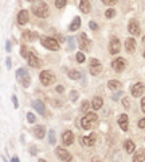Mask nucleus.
Returning a JSON list of instances; mask_svg holds the SVG:
<instances>
[{"label":"nucleus","mask_w":145,"mask_h":162,"mask_svg":"<svg viewBox=\"0 0 145 162\" xmlns=\"http://www.w3.org/2000/svg\"><path fill=\"white\" fill-rule=\"evenodd\" d=\"M39 38V35L36 34V33H34V31H24L23 33V39L24 40H28V42H31V40H35V39H38Z\"/></svg>","instance_id":"nucleus-20"},{"label":"nucleus","mask_w":145,"mask_h":162,"mask_svg":"<svg viewBox=\"0 0 145 162\" xmlns=\"http://www.w3.org/2000/svg\"><path fill=\"white\" fill-rule=\"evenodd\" d=\"M103 4H106V6H113V4L117 3V0H101Z\"/></svg>","instance_id":"nucleus-40"},{"label":"nucleus","mask_w":145,"mask_h":162,"mask_svg":"<svg viewBox=\"0 0 145 162\" xmlns=\"http://www.w3.org/2000/svg\"><path fill=\"white\" fill-rule=\"evenodd\" d=\"M32 107L35 108L36 112H39L40 115H46V108H44L43 101H40V100H34V101H32Z\"/></svg>","instance_id":"nucleus-14"},{"label":"nucleus","mask_w":145,"mask_h":162,"mask_svg":"<svg viewBox=\"0 0 145 162\" xmlns=\"http://www.w3.org/2000/svg\"><path fill=\"white\" fill-rule=\"evenodd\" d=\"M121 94H122L121 92H117V93H116V94H114V96H113L112 99H113V100L116 101V100H118V99H120V96H121Z\"/></svg>","instance_id":"nucleus-45"},{"label":"nucleus","mask_w":145,"mask_h":162,"mask_svg":"<svg viewBox=\"0 0 145 162\" xmlns=\"http://www.w3.org/2000/svg\"><path fill=\"white\" fill-rule=\"evenodd\" d=\"M120 50H121L120 39L118 38H112L110 43H109V51H110V54H117V53H120Z\"/></svg>","instance_id":"nucleus-9"},{"label":"nucleus","mask_w":145,"mask_h":162,"mask_svg":"<svg viewBox=\"0 0 145 162\" xmlns=\"http://www.w3.org/2000/svg\"><path fill=\"white\" fill-rule=\"evenodd\" d=\"M40 42H42L43 46L46 49H48V50H58V49H59V43H58V40L54 39V38L42 35V37H40Z\"/></svg>","instance_id":"nucleus-4"},{"label":"nucleus","mask_w":145,"mask_h":162,"mask_svg":"<svg viewBox=\"0 0 145 162\" xmlns=\"http://www.w3.org/2000/svg\"><path fill=\"white\" fill-rule=\"evenodd\" d=\"M72 139H74V135H72L71 131H65L62 135V141H63V145L65 146H70L72 143Z\"/></svg>","instance_id":"nucleus-15"},{"label":"nucleus","mask_w":145,"mask_h":162,"mask_svg":"<svg viewBox=\"0 0 145 162\" xmlns=\"http://www.w3.org/2000/svg\"><path fill=\"white\" fill-rule=\"evenodd\" d=\"M138 127H140V128H145V118H142V119L138 120Z\"/></svg>","instance_id":"nucleus-42"},{"label":"nucleus","mask_w":145,"mask_h":162,"mask_svg":"<svg viewBox=\"0 0 145 162\" xmlns=\"http://www.w3.org/2000/svg\"><path fill=\"white\" fill-rule=\"evenodd\" d=\"M125 151H126V153H129V154L134 151V143L130 141V139L125 141Z\"/></svg>","instance_id":"nucleus-27"},{"label":"nucleus","mask_w":145,"mask_h":162,"mask_svg":"<svg viewBox=\"0 0 145 162\" xmlns=\"http://www.w3.org/2000/svg\"><path fill=\"white\" fill-rule=\"evenodd\" d=\"M144 84L142 83H137V84H134L132 88H130V93H132V96L133 97H140L141 94L144 93Z\"/></svg>","instance_id":"nucleus-10"},{"label":"nucleus","mask_w":145,"mask_h":162,"mask_svg":"<svg viewBox=\"0 0 145 162\" xmlns=\"http://www.w3.org/2000/svg\"><path fill=\"white\" fill-rule=\"evenodd\" d=\"M89 107H90V103L89 101H83L82 105H81V111H82V112H88L89 111Z\"/></svg>","instance_id":"nucleus-34"},{"label":"nucleus","mask_w":145,"mask_h":162,"mask_svg":"<svg viewBox=\"0 0 145 162\" xmlns=\"http://www.w3.org/2000/svg\"><path fill=\"white\" fill-rule=\"evenodd\" d=\"M79 26H81V18L79 16H75L74 20H72L71 24H70V31H77V30L79 29Z\"/></svg>","instance_id":"nucleus-25"},{"label":"nucleus","mask_w":145,"mask_h":162,"mask_svg":"<svg viewBox=\"0 0 145 162\" xmlns=\"http://www.w3.org/2000/svg\"><path fill=\"white\" fill-rule=\"evenodd\" d=\"M31 155H36V147L35 146H31Z\"/></svg>","instance_id":"nucleus-46"},{"label":"nucleus","mask_w":145,"mask_h":162,"mask_svg":"<svg viewBox=\"0 0 145 162\" xmlns=\"http://www.w3.org/2000/svg\"><path fill=\"white\" fill-rule=\"evenodd\" d=\"M48 142H50V145H55V142H57L55 131H54V130H50L48 131Z\"/></svg>","instance_id":"nucleus-28"},{"label":"nucleus","mask_w":145,"mask_h":162,"mask_svg":"<svg viewBox=\"0 0 145 162\" xmlns=\"http://www.w3.org/2000/svg\"><path fill=\"white\" fill-rule=\"evenodd\" d=\"M108 87L112 89V91H118V89L121 88V83L120 81H117V80H110L108 83Z\"/></svg>","instance_id":"nucleus-26"},{"label":"nucleus","mask_w":145,"mask_h":162,"mask_svg":"<svg viewBox=\"0 0 145 162\" xmlns=\"http://www.w3.org/2000/svg\"><path fill=\"white\" fill-rule=\"evenodd\" d=\"M27 61H28V65H31L32 68H39V66H42V65H40V61L34 56V54H31V53H30L28 58H27Z\"/></svg>","instance_id":"nucleus-23"},{"label":"nucleus","mask_w":145,"mask_h":162,"mask_svg":"<svg viewBox=\"0 0 145 162\" xmlns=\"http://www.w3.org/2000/svg\"><path fill=\"white\" fill-rule=\"evenodd\" d=\"M11 162H20V161H19V158H18V157H12Z\"/></svg>","instance_id":"nucleus-49"},{"label":"nucleus","mask_w":145,"mask_h":162,"mask_svg":"<svg viewBox=\"0 0 145 162\" xmlns=\"http://www.w3.org/2000/svg\"><path fill=\"white\" fill-rule=\"evenodd\" d=\"M69 77L71 80H79L81 78V73L78 70H70L69 72Z\"/></svg>","instance_id":"nucleus-29"},{"label":"nucleus","mask_w":145,"mask_h":162,"mask_svg":"<svg viewBox=\"0 0 145 162\" xmlns=\"http://www.w3.org/2000/svg\"><path fill=\"white\" fill-rule=\"evenodd\" d=\"M142 42H144V43H145V37H142Z\"/></svg>","instance_id":"nucleus-52"},{"label":"nucleus","mask_w":145,"mask_h":162,"mask_svg":"<svg viewBox=\"0 0 145 162\" xmlns=\"http://www.w3.org/2000/svg\"><path fill=\"white\" fill-rule=\"evenodd\" d=\"M6 49H7L8 53L11 51V42H10V40H7V42H6Z\"/></svg>","instance_id":"nucleus-44"},{"label":"nucleus","mask_w":145,"mask_h":162,"mask_svg":"<svg viewBox=\"0 0 145 162\" xmlns=\"http://www.w3.org/2000/svg\"><path fill=\"white\" fill-rule=\"evenodd\" d=\"M145 159V151L144 148H138L133 155V162H144Z\"/></svg>","instance_id":"nucleus-19"},{"label":"nucleus","mask_w":145,"mask_h":162,"mask_svg":"<svg viewBox=\"0 0 145 162\" xmlns=\"http://www.w3.org/2000/svg\"><path fill=\"white\" fill-rule=\"evenodd\" d=\"M118 126L121 127V130H124V131H128V126H129L128 115L122 114V115L118 116Z\"/></svg>","instance_id":"nucleus-13"},{"label":"nucleus","mask_w":145,"mask_h":162,"mask_svg":"<svg viewBox=\"0 0 145 162\" xmlns=\"http://www.w3.org/2000/svg\"><path fill=\"white\" fill-rule=\"evenodd\" d=\"M31 11L38 18H47L50 15V8L43 0H35L31 7Z\"/></svg>","instance_id":"nucleus-1"},{"label":"nucleus","mask_w":145,"mask_h":162,"mask_svg":"<svg viewBox=\"0 0 145 162\" xmlns=\"http://www.w3.org/2000/svg\"><path fill=\"white\" fill-rule=\"evenodd\" d=\"M102 104H103V100H102V97H99V96L93 97V101H92V107H93V110L98 111L99 108L102 107Z\"/></svg>","instance_id":"nucleus-24"},{"label":"nucleus","mask_w":145,"mask_h":162,"mask_svg":"<svg viewBox=\"0 0 145 162\" xmlns=\"http://www.w3.org/2000/svg\"><path fill=\"white\" fill-rule=\"evenodd\" d=\"M30 19V14L27 10H23L19 12V15H18V22H19V24H26L27 22Z\"/></svg>","instance_id":"nucleus-16"},{"label":"nucleus","mask_w":145,"mask_h":162,"mask_svg":"<svg viewBox=\"0 0 145 162\" xmlns=\"http://www.w3.org/2000/svg\"><path fill=\"white\" fill-rule=\"evenodd\" d=\"M69 96H70L71 101H77V99H78V92H77V91H71Z\"/></svg>","instance_id":"nucleus-35"},{"label":"nucleus","mask_w":145,"mask_h":162,"mask_svg":"<svg viewBox=\"0 0 145 162\" xmlns=\"http://www.w3.org/2000/svg\"><path fill=\"white\" fill-rule=\"evenodd\" d=\"M141 110L145 112V97H144L142 100H141Z\"/></svg>","instance_id":"nucleus-48"},{"label":"nucleus","mask_w":145,"mask_h":162,"mask_svg":"<svg viewBox=\"0 0 145 162\" xmlns=\"http://www.w3.org/2000/svg\"><path fill=\"white\" fill-rule=\"evenodd\" d=\"M128 31L132 35H140V33H141V30H140V26H138V23L136 20H130L129 22V26H128Z\"/></svg>","instance_id":"nucleus-12"},{"label":"nucleus","mask_w":145,"mask_h":162,"mask_svg":"<svg viewBox=\"0 0 145 162\" xmlns=\"http://www.w3.org/2000/svg\"><path fill=\"white\" fill-rule=\"evenodd\" d=\"M101 72H102L101 62H99L97 58H92V61H90V73L93 76H98Z\"/></svg>","instance_id":"nucleus-7"},{"label":"nucleus","mask_w":145,"mask_h":162,"mask_svg":"<svg viewBox=\"0 0 145 162\" xmlns=\"http://www.w3.org/2000/svg\"><path fill=\"white\" fill-rule=\"evenodd\" d=\"M93 162H101V159H99L98 157H94V158H93Z\"/></svg>","instance_id":"nucleus-50"},{"label":"nucleus","mask_w":145,"mask_h":162,"mask_svg":"<svg viewBox=\"0 0 145 162\" xmlns=\"http://www.w3.org/2000/svg\"><path fill=\"white\" fill-rule=\"evenodd\" d=\"M67 49H69V50H72V49L75 47V38L74 37H70V38H67Z\"/></svg>","instance_id":"nucleus-30"},{"label":"nucleus","mask_w":145,"mask_h":162,"mask_svg":"<svg viewBox=\"0 0 145 162\" xmlns=\"http://www.w3.org/2000/svg\"><path fill=\"white\" fill-rule=\"evenodd\" d=\"M114 15H116V11L113 10V8H109V10L105 12V16L108 18V19H112V18L114 16Z\"/></svg>","instance_id":"nucleus-33"},{"label":"nucleus","mask_w":145,"mask_h":162,"mask_svg":"<svg viewBox=\"0 0 145 162\" xmlns=\"http://www.w3.org/2000/svg\"><path fill=\"white\" fill-rule=\"evenodd\" d=\"M39 162H46V161H44V159H39Z\"/></svg>","instance_id":"nucleus-51"},{"label":"nucleus","mask_w":145,"mask_h":162,"mask_svg":"<svg viewBox=\"0 0 145 162\" xmlns=\"http://www.w3.org/2000/svg\"><path fill=\"white\" fill-rule=\"evenodd\" d=\"M63 91H65V88H63L62 85H59V87H57V92H58V93H62Z\"/></svg>","instance_id":"nucleus-47"},{"label":"nucleus","mask_w":145,"mask_h":162,"mask_svg":"<svg viewBox=\"0 0 145 162\" xmlns=\"http://www.w3.org/2000/svg\"><path fill=\"white\" fill-rule=\"evenodd\" d=\"M112 68L114 69L116 72H122L125 69V60L122 57H118V58H116L114 61L112 62Z\"/></svg>","instance_id":"nucleus-11"},{"label":"nucleus","mask_w":145,"mask_h":162,"mask_svg":"<svg viewBox=\"0 0 145 162\" xmlns=\"http://www.w3.org/2000/svg\"><path fill=\"white\" fill-rule=\"evenodd\" d=\"M27 2H32V3H34V2H35V0H27Z\"/></svg>","instance_id":"nucleus-53"},{"label":"nucleus","mask_w":145,"mask_h":162,"mask_svg":"<svg viewBox=\"0 0 145 162\" xmlns=\"http://www.w3.org/2000/svg\"><path fill=\"white\" fill-rule=\"evenodd\" d=\"M85 60H86V57H85L83 51H79V53H77V61H78L79 64H82V62H85Z\"/></svg>","instance_id":"nucleus-32"},{"label":"nucleus","mask_w":145,"mask_h":162,"mask_svg":"<svg viewBox=\"0 0 145 162\" xmlns=\"http://www.w3.org/2000/svg\"><path fill=\"white\" fill-rule=\"evenodd\" d=\"M66 3H67V0H55V7L58 10H61V8L66 6Z\"/></svg>","instance_id":"nucleus-31"},{"label":"nucleus","mask_w":145,"mask_h":162,"mask_svg":"<svg viewBox=\"0 0 145 162\" xmlns=\"http://www.w3.org/2000/svg\"><path fill=\"white\" fill-rule=\"evenodd\" d=\"M55 155L59 158L62 162H70L71 161V154L65 148H61V147H57L55 148Z\"/></svg>","instance_id":"nucleus-8"},{"label":"nucleus","mask_w":145,"mask_h":162,"mask_svg":"<svg viewBox=\"0 0 145 162\" xmlns=\"http://www.w3.org/2000/svg\"><path fill=\"white\" fill-rule=\"evenodd\" d=\"M79 49L81 51H90V49H92V40L88 38V35L85 33H82L79 35Z\"/></svg>","instance_id":"nucleus-5"},{"label":"nucleus","mask_w":145,"mask_h":162,"mask_svg":"<svg viewBox=\"0 0 145 162\" xmlns=\"http://www.w3.org/2000/svg\"><path fill=\"white\" fill-rule=\"evenodd\" d=\"M16 80L19 81V83L23 85L24 88L28 87L30 83H31L30 74H28V72H27L24 68H20V69H18V70H16Z\"/></svg>","instance_id":"nucleus-2"},{"label":"nucleus","mask_w":145,"mask_h":162,"mask_svg":"<svg viewBox=\"0 0 145 162\" xmlns=\"http://www.w3.org/2000/svg\"><path fill=\"white\" fill-rule=\"evenodd\" d=\"M6 66H7V69H11L12 65H11V58L10 57H7V60H6Z\"/></svg>","instance_id":"nucleus-43"},{"label":"nucleus","mask_w":145,"mask_h":162,"mask_svg":"<svg viewBox=\"0 0 145 162\" xmlns=\"http://www.w3.org/2000/svg\"><path fill=\"white\" fill-rule=\"evenodd\" d=\"M122 104H124L125 108H129V107H130V103H129V100H128V97H124V99H122Z\"/></svg>","instance_id":"nucleus-41"},{"label":"nucleus","mask_w":145,"mask_h":162,"mask_svg":"<svg viewBox=\"0 0 145 162\" xmlns=\"http://www.w3.org/2000/svg\"><path fill=\"white\" fill-rule=\"evenodd\" d=\"M11 100H12V104H13V107L16 108H19V103H18V97H16V94H12L11 96Z\"/></svg>","instance_id":"nucleus-37"},{"label":"nucleus","mask_w":145,"mask_h":162,"mask_svg":"<svg viewBox=\"0 0 145 162\" xmlns=\"http://www.w3.org/2000/svg\"><path fill=\"white\" fill-rule=\"evenodd\" d=\"M79 10L85 14H89L90 12V0H79Z\"/></svg>","instance_id":"nucleus-22"},{"label":"nucleus","mask_w":145,"mask_h":162,"mask_svg":"<svg viewBox=\"0 0 145 162\" xmlns=\"http://www.w3.org/2000/svg\"><path fill=\"white\" fill-rule=\"evenodd\" d=\"M81 143H83L85 146H93L96 143V135L90 134L89 137H82L81 138Z\"/></svg>","instance_id":"nucleus-17"},{"label":"nucleus","mask_w":145,"mask_h":162,"mask_svg":"<svg viewBox=\"0 0 145 162\" xmlns=\"http://www.w3.org/2000/svg\"><path fill=\"white\" fill-rule=\"evenodd\" d=\"M35 115L32 114V112H28V114H27V122H28V123H34L35 122Z\"/></svg>","instance_id":"nucleus-36"},{"label":"nucleus","mask_w":145,"mask_h":162,"mask_svg":"<svg viewBox=\"0 0 145 162\" xmlns=\"http://www.w3.org/2000/svg\"><path fill=\"white\" fill-rule=\"evenodd\" d=\"M32 132L36 138H39V139H42L44 137V134H46V131H44V127L43 126H35V127L32 128Z\"/></svg>","instance_id":"nucleus-21"},{"label":"nucleus","mask_w":145,"mask_h":162,"mask_svg":"<svg viewBox=\"0 0 145 162\" xmlns=\"http://www.w3.org/2000/svg\"><path fill=\"white\" fill-rule=\"evenodd\" d=\"M98 116L96 114H93V112H89V114L85 115V118H82V120H81V126H82L83 130H90L93 127V124L97 122Z\"/></svg>","instance_id":"nucleus-3"},{"label":"nucleus","mask_w":145,"mask_h":162,"mask_svg":"<svg viewBox=\"0 0 145 162\" xmlns=\"http://www.w3.org/2000/svg\"><path fill=\"white\" fill-rule=\"evenodd\" d=\"M22 56H23L26 60H27V58H28V56H30V53L27 51V47H26V46H22Z\"/></svg>","instance_id":"nucleus-38"},{"label":"nucleus","mask_w":145,"mask_h":162,"mask_svg":"<svg viewBox=\"0 0 145 162\" xmlns=\"http://www.w3.org/2000/svg\"><path fill=\"white\" fill-rule=\"evenodd\" d=\"M89 27H90L92 30H94V31H97V30H98V26L96 24V22H93V20H90V22H89Z\"/></svg>","instance_id":"nucleus-39"},{"label":"nucleus","mask_w":145,"mask_h":162,"mask_svg":"<svg viewBox=\"0 0 145 162\" xmlns=\"http://www.w3.org/2000/svg\"><path fill=\"white\" fill-rule=\"evenodd\" d=\"M136 49V40L133 38H128L125 40V50L128 53H133Z\"/></svg>","instance_id":"nucleus-18"},{"label":"nucleus","mask_w":145,"mask_h":162,"mask_svg":"<svg viewBox=\"0 0 145 162\" xmlns=\"http://www.w3.org/2000/svg\"><path fill=\"white\" fill-rule=\"evenodd\" d=\"M39 77H40V81H42L43 85H51V84H54V81H55V76L50 70H43Z\"/></svg>","instance_id":"nucleus-6"},{"label":"nucleus","mask_w":145,"mask_h":162,"mask_svg":"<svg viewBox=\"0 0 145 162\" xmlns=\"http://www.w3.org/2000/svg\"><path fill=\"white\" fill-rule=\"evenodd\" d=\"M144 58H145V53H144Z\"/></svg>","instance_id":"nucleus-54"}]
</instances>
